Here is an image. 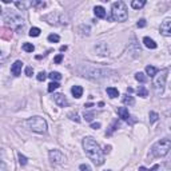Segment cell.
Returning <instances> with one entry per match:
<instances>
[{"label": "cell", "mask_w": 171, "mask_h": 171, "mask_svg": "<svg viewBox=\"0 0 171 171\" xmlns=\"http://www.w3.org/2000/svg\"><path fill=\"white\" fill-rule=\"evenodd\" d=\"M83 148H84L87 156L90 158L96 166H100L104 163L103 151L100 150V146H99L92 138L87 136V138L83 139Z\"/></svg>", "instance_id": "obj_1"}, {"label": "cell", "mask_w": 171, "mask_h": 171, "mask_svg": "<svg viewBox=\"0 0 171 171\" xmlns=\"http://www.w3.org/2000/svg\"><path fill=\"white\" fill-rule=\"evenodd\" d=\"M79 72L82 74V76L88 77V79H106L110 76V74L115 75V71L108 68H103V67H94V66H80Z\"/></svg>", "instance_id": "obj_2"}, {"label": "cell", "mask_w": 171, "mask_h": 171, "mask_svg": "<svg viewBox=\"0 0 171 171\" xmlns=\"http://www.w3.org/2000/svg\"><path fill=\"white\" fill-rule=\"evenodd\" d=\"M24 126L32 130L34 132L37 134H44L47 132V122L42 116H32L24 122Z\"/></svg>", "instance_id": "obj_3"}, {"label": "cell", "mask_w": 171, "mask_h": 171, "mask_svg": "<svg viewBox=\"0 0 171 171\" xmlns=\"http://www.w3.org/2000/svg\"><path fill=\"white\" fill-rule=\"evenodd\" d=\"M170 147H171L170 139H160V140H158L156 143L151 147L152 156H155V158L166 156V155L168 154V151H170Z\"/></svg>", "instance_id": "obj_4"}, {"label": "cell", "mask_w": 171, "mask_h": 171, "mask_svg": "<svg viewBox=\"0 0 171 171\" xmlns=\"http://www.w3.org/2000/svg\"><path fill=\"white\" fill-rule=\"evenodd\" d=\"M4 21L7 26H10L11 28H15L18 32L24 29V19L16 12H11L10 11V12L5 15Z\"/></svg>", "instance_id": "obj_5"}, {"label": "cell", "mask_w": 171, "mask_h": 171, "mask_svg": "<svg viewBox=\"0 0 171 171\" xmlns=\"http://www.w3.org/2000/svg\"><path fill=\"white\" fill-rule=\"evenodd\" d=\"M112 19L116 21H126L128 18L127 7L123 1H115L112 3Z\"/></svg>", "instance_id": "obj_6"}, {"label": "cell", "mask_w": 171, "mask_h": 171, "mask_svg": "<svg viewBox=\"0 0 171 171\" xmlns=\"http://www.w3.org/2000/svg\"><path fill=\"white\" fill-rule=\"evenodd\" d=\"M167 74H168V68L163 69L154 80V87H155V92L158 95H162L164 92V86H166V79H167Z\"/></svg>", "instance_id": "obj_7"}, {"label": "cell", "mask_w": 171, "mask_h": 171, "mask_svg": "<svg viewBox=\"0 0 171 171\" xmlns=\"http://www.w3.org/2000/svg\"><path fill=\"white\" fill-rule=\"evenodd\" d=\"M43 19H44L47 23L55 24V26H60V24H67V23H68L66 16H64L63 13H59V12H51V13H48V15L43 16Z\"/></svg>", "instance_id": "obj_8"}, {"label": "cell", "mask_w": 171, "mask_h": 171, "mask_svg": "<svg viewBox=\"0 0 171 171\" xmlns=\"http://www.w3.org/2000/svg\"><path fill=\"white\" fill-rule=\"evenodd\" d=\"M50 160L52 163H55V164L61 163L64 160L63 152H61L60 150H51V151H50Z\"/></svg>", "instance_id": "obj_9"}, {"label": "cell", "mask_w": 171, "mask_h": 171, "mask_svg": "<svg viewBox=\"0 0 171 171\" xmlns=\"http://www.w3.org/2000/svg\"><path fill=\"white\" fill-rule=\"evenodd\" d=\"M160 32H162L164 36H170L171 35V19H164L163 23L160 24Z\"/></svg>", "instance_id": "obj_10"}, {"label": "cell", "mask_w": 171, "mask_h": 171, "mask_svg": "<svg viewBox=\"0 0 171 171\" xmlns=\"http://www.w3.org/2000/svg\"><path fill=\"white\" fill-rule=\"evenodd\" d=\"M53 100H55V103L58 104L59 107L68 106V100H67V98L63 95V94H55V95H53Z\"/></svg>", "instance_id": "obj_11"}, {"label": "cell", "mask_w": 171, "mask_h": 171, "mask_svg": "<svg viewBox=\"0 0 171 171\" xmlns=\"http://www.w3.org/2000/svg\"><path fill=\"white\" fill-rule=\"evenodd\" d=\"M21 67H23V63H21L20 60H16L15 63L11 66V74H12L13 76H19L21 72Z\"/></svg>", "instance_id": "obj_12"}, {"label": "cell", "mask_w": 171, "mask_h": 171, "mask_svg": "<svg viewBox=\"0 0 171 171\" xmlns=\"http://www.w3.org/2000/svg\"><path fill=\"white\" fill-rule=\"evenodd\" d=\"M118 115L120 116V119L127 120V122L130 119V112H128V108H126V107H119L118 108Z\"/></svg>", "instance_id": "obj_13"}, {"label": "cell", "mask_w": 171, "mask_h": 171, "mask_svg": "<svg viewBox=\"0 0 171 171\" xmlns=\"http://www.w3.org/2000/svg\"><path fill=\"white\" fill-rule=\"evenodd\" d=\"M94 13L96 15V18H100V19L106 18V10H104L102 5H96V7L94 8Z\"/></svg>", "instance_id": "obj_14"}, {"label": "cell", "mask_w": 171, "mask_h": 171, "mask_svg": "<svg viewBox=\"0 0 171 171\" xmlns=\"http://www.w3.org/2000/svg\"><path fill=\"white\" fill-rule=\"evenodd\" d=\"M71 92H72V95H74V98L79 99V98H82V95H83V88L80 87V86H74V87L71 88Z\"/></svg>", "instance_id": "obj_15"}, {"label": "cell", "mask_w": 171, "mask_h": 171, "mask_svg": "<svg viewBox=\"0 0 171 171\" xmlns=\"http://www.w3.org/2000/svg\"><path fill=\"white\" fill-rule=\"evenodd\" d=\"M13 4H15L16 7H18L19 10H21V11H26L27 8L32 7V1H15Z\"/></svg>", "instance_id": "obj_16"}, {"label": "cell", "mask_w": 171, "mask_h": 171, "mask_svg": "<svg viewBox=\"0 0 171 171\" xmlns=\"http://www.w3.org/2000/svg\"><path fill=\"white\" fill-rule=\"evenodd\" d=\"M143 43H144V45H146L147 48H150V50H155V48H156V43H155L152 39L147 37V36L143 39Z\"/></svg>", "instance_id": "obj_17"}, {"label": "cell", "mask_w": 171, "mask_h": 171, "mask_svg": "<svg viewBox=\"0 0 171 171\" xmlns=\"http://www.w3.org/2000/svg\"><path fill=\"white\" fill-rule=\"evenodd\" d=\"M106 92H107V95H108L111 99L118 98V96H119V91H118L116 88H114V87H107Z\"/></svg>", "instance_id": "obj_18"}, {"label": "cell", "mask_w": 171, "mask_h": 171, "mask_svg": "<svg viewBox=\"0 0 171 171\" xmlns=\"http://www.w3.org/2000/svg\"><path fill=\"white\" fill-rule=\"evenodd\" d=\"M135 79L138 80V82H140V83H146L147 80H148V76H147V75H144L143 72H136V74H135Z\"/></svg>", "instance_id": "obj_19"}, {"label": "cell", "mask_w": 171, "mask_h": 171, "mask_svg": "<svg viewBox=\"0 0 171 171\" xmlns=\"http://www.w3.org/2000/svg\"><path fill=\"white\" fill-rule=\"evenodd\" d=\"M122 102H123V104H128V106H132L134 103H135V99L132 98V96H130V95H124L122 98Z\"/></svg>", "instance_id": "obj_20"}, {"label": "cell", "mask_w": 171, "mask_h": 171, "mask_svg": "<svg viewBox=\"0 0 171 171\" xmlns=\"http://www.w3.org/2000/svg\"><path fill=\"white\" fill-rule=\"evenodd\" d=\"M146 74L148 75L150 77H152V76H155V75L158 74V69L155 68V67H152V66H147L146 67Z\"/></svg>", "instance_id": "obj_21"}, {"label": "cell", "mask_w": 171, "mask_h": 171, "mask_svg": "<svg viewBox=\"0 0 171 171\" xmlns=\"http://www.w3.org/2000/svg\"><path fill=\"white\" fill-rule=\"evenodd\" d=\"M144 4H146L144 0H140V1H139V0H134V1H131V7H132L134 10H139V8H142Z\"/></svg>", "instance_id": "obj_22"}, {"label": "cell", "mask_w": 171, "mask_h": 171, "mask_svg": "<svg viewBox=\"0 0 171 171\" xmlns=\"http://www.w3.org/2000/svg\"><path fill=\"white\" fill-rule=\"evenodd\" d=\"M48 77H50L52 82H58V80L61 79V75L59 74V72H53V71H52L50 75H48Z\"/></svg>", "instance_id": "obj_23"}, {"label": "cell", "mask_w": 171, "mask_h": 171, "mask_svg": "<svg viewBox=\"0 0 171 171\" xmlns=\"http://www.w3.org/2000/svg\"><path fill=\"white\" fill-rule=\"evenodd\" d=\"M40 28H37V27H32L31 29H29V36H32V37H36V36H39L40 35Z\"/></svg>", "instance_id": "obj_24"}, {"label": "cell", "mask_w": 171, "mask_h": 171, "mask_svg": "<svg viewBox=\"0 0 171 171\" xmlns=\"http://www.w3.org/2000/svg\"><path fill=\"white\" fill-rule=\"evenodd\" d=\"M136 92H138V95L142 96V98H146L147 96V90L144 88V86H139L138 90H136Z\"/></svg>", "instance_id": "obj_25"}, {"label": "cell", "mask_w": 171, "mask_h": 171, "mask_svg": "<svg viewBox=\"0 0 171 171\" xmlns=\"http://www.w3.org/2000/svg\"><path fill=\"white\" fill-rule=\"evenodd\" d=\"M59 87H60V86H59L58 82H51L50 84H48V92H53V91L58 90Z\"/></svg>", "instance_id": "obj_26"}, {"label": "cell", "mask_w": 171, "mask_h": 171, "mask_svg": "<svg viewBox=\"0 0 171 171\" xmlns=\"http://www.w3.org/2000/svg\"><path fill=\"white\" fill-rule=\"evenodd\" d=\"M148 116H150V123H155L158 119H159V115H158L155 111H150Z\"/></svg>", "instance_id": "obj_27"}, {"label": "cell", "mask_w": 171, "mask_h": 171, "mask_svg": "<svg viewBox=\"0 0 171 171\" xmlns=\"http://www.w3.org/2000/svg\"><path fill=\"white\" fill-rule=\"evenodd\" d=\"M59 40H60L59 35H56V34H51V35H48V42H51V43H58Z\"/></svg>", "instance_id": "obj_28"}, {"label": "cell", "mask_w": 171, "mask_h": 171, "mask_svg": "<svg viewBox=\"0 0 171 171\" xmlns=\"http://www.w3.org/2000/svg\"><path fill=\"white\" fill-rule=\"evenodd\" d=\"M23 50L26 51V52H32V51L35 50V47H34V44H31V43H24Z\"/></svg>", "instance_id": "obj_29"}, {"label": "cell", "mask_w": 171, "mask_h": 171, "mask_svg": "<svg viewBox=\"0 0 171 171\" xmlns=\"http://www.w3.org/2000/svg\"><path fill=\"white\" fill-rule=\"evenodd\" d=\"M68 116H69V119H71V120H75V122H80V118H79V115H77L76 111H75V112H69Z\"/></svg>", "instance_id": "obj_30"}, {"label": "cell", "mask_w": 171, "mask_h": 171, "mask_svg": "<svg viewBox=\"0 0 171 171\" xmlns=\"http://www.w3.org/2000/svg\"><path fill=\"white\" fill-rule=\"evenodd\" d=\"M79 31H83L82 32V35H90V27L88 26H84V24H83V26H80V28H79Z\"/></svg>", "instance_id": "obj_31"}, {"label": "cell", "mask_w": 171, "mask_h": 171, "mask_svg": "<svg viewBox=\"0 0 171 171\" xmlns=\"http://www.w3.org/2000/svg\"><path fill=\"white\" fill-rule=\"evenodd\" d=\"M18 156H19V163H20L21 166H26V164H27V158L24 156V155L21 154V152H19Z\"/></svg>", "instance_id": "obj_32"}, {"label": "cell", "mask_w": 171, "mask_h": 171, "mask_svg": "<svg viewBox=\"0 0 171 171\" xmlns=\"http://www.w3.org/2000/svg\"><path fill=\"white\" fill-rule=\"evenodd\" d=\"M116 127H118V120H115V122L112 123V126H111V127H110V130L107 131V135H111V134L114 132L115 130H116Z\"/></svg>", "instance_id": "obj_33"}, {"label": "cell", "mask_w": 171, "mask_h": 171, "mask_svg": "<svg viewBox=\"0 0 171 171\" xmlns=\"http://www.w3.org/2000/svg\"><path fill=\"white\" fill-rule=\"evenodd\" d=\"M36 77H37V80H39V82H44L45 77H47V75H45L44 71H42V72H39V74H37Z\"/></svg>", "instance_id": "obj_34"}, {"label": "cell", "mask_w": 171, "mask_h": 171, "mask_svg": "<svg viewBox=\"0 0 171 171\" xmlns=\"http://www.w3.org/2000/svg\"><path fill=\"white\" fill-rule=\"evenodd\" d=\"M94 112H84V119L87 120V122H91V120L94 119Z\"/></svg>", "instance_id": "obj_35"}, {"label": "cell", "mask_w": 171, "mask_h": 171, "mask_svg": "<svg viewBox=\"0 0 171 171\" xmlns=\"http://www.w3.org/2000/svg\"><path fill=\"white\" fill-rule=\"evenodd\" d=\"M32 7L43 8V7H45V3L44 1H32Z\"/></svg>", "instance_id": "obj_36"}, {"label": "cell", "mask_w": 171, "mask_h": 171, "mask_svg": "<svg viewBox=\"0 0 171 171\" xmlns=\"http://www.w3.org/2000/svg\"><path fill=\"white\" fill-rule=\"evenodd\" d=\"M26 75H27V76H32V75H34V68H32V67H27V68H26Z\"/></svg>", "instance_id": "obj_37"}, {"label": "cell", "mask_w": 171, "mask_h": 171, "mask_svg": "<svg viewBox=\"0 0 171 171\" xmlns=\"http://www.w3.org/2000/svg\"><path fill=\"white\" fill-rule=\"evenodd\" d=\"M136 26H138L139 28H143V27H146V20H144V19H140V20L136 23Z\"/></svg>", "instance_id": "obj_38"}, {"label": "cell", "mask_w": 171, "mask_h": 171, "mask_svg": "<svg viewBox=\"0 0 171 171\" xmlns=\"http://www.w3.org/2000/svg\"><path fill=\"white\" fill-rule=\"evenodd\" d=\"M80 171H91V167L88 164H80Z\"/></svg>", "instance_id": "obj_39"}, {"label": "cell", "mask_w": 171, "mask_h": 171, "mask_svg": "<svg viewBox=\"0 0 171 171\" xmlns=\"http://www.w3.org/2000/svg\"><path fill=\"white\" fill-rule=\"evenodd\" d=\"M61 60H63V55H58V56H56L55 59H53V61H55L56 64H59V63H60Z\"/></svg>", "instance_id": "obj_40"}, {"label": "cell", "mask_w": 171, "mask_h": 171, "mask_svg": "<svg viewBox=\"0 0 171 171\" xmlns=\"http://www.w3.org/2000/svg\"><path fill=\"white\" fill-rule=\"evenodd\" d=\"M91 127H92L94 130H98V128L100 127V123H92V124H91Z\"/></svg>", "instance_id": "obj_41"}, {"label": "cell", "mask_w": 171, "mask_h": 171, "mask_svg": "<svg viewBox=\"0 0 171 171\" xmlns=\"http://www.w3.org/2000/svg\"><path fill=\"white\" fill-rule=\"evenodd\" d=\"M159 171H168V164H167V163H166V164L163 166V167H160Z\"/></svg>", "instance_id": "obj_42"}, {"label": "cell", "mask_w": 171, "mask_h": 171, "mask_svg": "<svg viewBox=\"0 0 171 171\" xmlns=\"http://www.w3.org/2000/svg\"><path fill=\"white\" fill-rule=\"evenodd\" d=\"M110 150H111V146H106V147H104V152H106V154H107V152H110Z\"/></svg>", "instance_id": "obj_43"}, {"label": "cell", "mask_w": 171, "mask_h": 171, "mask_svg": "<svg viewBox=\"0 0 171 171\" xmlns=\"http://www.w3.org/2000/svg\"><path fill=\"white\" fill-rule=\"evenodd\" d=\"M92 106H94L92 103H87V104H84V107H86V108H91V107H92Z\"/></svg>", "instance_id": "obj_44"}, {"label": "cell", "mask_w": 171, "mask_h": 171, "mask_svg": "<svg viewBox=\"0 0 171 171\" xmlns=\"http://www.w3.org/2000/svg\"><path fill=\"white\" fill-rule=\"evenodd\" d=\"M66 50H67V45H61V47H60V51H61V52H64Z\"/></svg>", "instance_id": "obj_45"}, {"label": "cell", "mask_w": 171, "mask_h": 171, "mask_svg": "<svg viewBox=\"0 0 171 171\" xmlns=\"http://www.w3.org/2000/svg\"><path fill=\"white\" fill-rule=\"evenodd\" d=\"M0 15H1V7H0Z\"/></svg>", "instance_id": "obj_46"}, {"label": "cell", "mask_w": 171, "mask_h": 171, "mask_svg": "<svg viewBox=\"0 0 171 171\" xmlns=\"http://www.w3.org/2000/svg\"><path fill=\"white\" fill-rule=\"evenodd\" d=\"M106 171H111V170H106Z\"/></svg>", "instance_id": "obj_47"}, {"label": "cell", "mask_w": 171, "mask_h": 171, "mask_svg": "<svg viewBox=\"0 0 171 171\" xmlns=\"http://www.w3.org/2000/svg\"><path fill=\"white\" fill-rule=\"evenodd\" d=\"M0 53H1V52H0Z\"/></svg>", "instance_id": "obj_48"}]
</instances>
